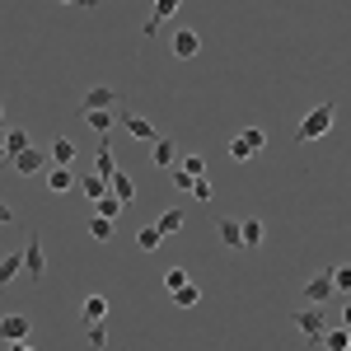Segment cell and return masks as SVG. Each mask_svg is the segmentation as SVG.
Returning a JSON list of instances; mask_svg holds the SVG:
<instances>
[{
    "mask_svg": "<svg viewBox=\"0 0 351 351\" xmlns=\"http://www.w3.org/2000/svg\"><path fill=\"white\" fill-rule=\"evenodd\" d=\"M295 324H300V332H304V347L309 351L324 347V328H328V309L324 304H309L304 314H295Z\"/></svg>",
    "mask_w": 351,
    "mask_h": 351,
    "instance_id": "6da1fadb",
    "label": "cell"
},
{
    "mask_svg": "<svg viewBox=\"0 0 351 351\" xmlns=\"http://www.w3.org/2000/svg\"><path fill=\"white\" fill-rule=\"evenodd\" d=\"M332 112H337V108H332V99L319 104V108L295 127V141H319V136H328V132H332Z\"/></svg>",
    "mask_w": 351,
    "mask_h": 351,
    "instance_id": "7a4b0ae2",
    "label": "cell"
},
{
    "mask_svg": "<svg viewBox=\"0 0 351 351\" xmlns=\"http://www.w3.org/2000/svg\"><path fill=\"white\" fill-rule=\"evenodd\" d=\"M263 145H267V132H263V127H243V132L230 141V160H234V164L253 160V155H258Z\"/></svg>",
    "mask_w": 351,
    "mask_h": 351,
    "instance_id": "3957f363",
    "label": "cell"
},
{
    "mask_svg": "<svg viewBox=\"0 0 351 351\" xmlns=\"http://www.w3.org/2000/svg\"><path fill=\"white\" fill-rule=\"evenodd\" d=\"M24 271H28V281H43V276H47V253H43V234H38V230L28 234V248H24Z\"/></svg>",
    "mask_w": 351,
    "mask_h": 351,
    "instance_id": "277c9868",
    "label": "cell"
},
{
    "mask_svg": "<svg viewBox=\"0 0 351 351\" xmlns=\"http://www.w3.org/2000/svg\"><path fill=\"white\" fill-rule=\"evenodd\" d=\"M47 164H52V160H47V150H38V145H24V150L10 160V169H14V173H24V178H33V173H43Z\"/></svg>",
    "mask_w": 351,
    "mask_h": 351,
    "instance_id": "5b68a950",
    "label": "cell"
},
{
    "mask_svg": "<svg viewBox=\"0 0 351 351\" xmlns=\"http://www.w3.org/2000/svg\"><path fill=\"white\" fill-rule=\"evenodd\" d=\"M169 52L178 56V61H192V56L202 52V33H197V28H173V38H169Z\"/></svg>",
    "mask_w": 351,
    "mask_h": 351,
    "instance_id": "8992f818",
    "label": "cell"
},
{
    "mask_svg": "<svg viewBox=\"0 0 351 351\" xmlns=\"http://www.w3.org/2000/svg\"><path fill=\"white\" fill-rule=\"evenodd\" d=\"M332 295H337L332 271H319V276H309V281H304V300H309V304H328Z\"/></svg>",
    "mask_w": 351,
    "mask_h": 351,
    "instance_id": "52a82bcc",
    "label": "cell"
},
{
    "mask_svg": "<svg viewBox=\"0 0 351 351\" xmlns=\"http://www.w3.org/2000/svg\"><path fill=\"white\" fill-rule=\"evenodd\" d=\"M117 122H122V127H127V132L136 136V141H145V145H150V141H155V127H150V122H145V117H141V112H132V108H122V104H117Z\"/></svg>",
    "mask_w": 351,
    "mask_h": 351,
    "instance_id": "ba28073f",
    "label": "cell"
},
{
    "mask_svg": "<svg viewBox=\"0 0 351 351\" xmlns=\"http://www.w3.org/2000/svg\"><path fill=\"white\" fill-rule=\"evenodd\" d=\"M178 5H183V0H155V14L145 19V28H141V38L150 43V38L160 33V24H164V19H173V14H178Z\"/></svg>",
    "mask_w": 351,
    "mask_h": 351,
    "instance_id": "9c48e42d",
    "label": "cell"
},
{
    "mask_svg": "<svg viewBox=\"0 0 351 351\" xmlns=\"http://www.w3.org/2000/svg\"><path fill=\"white\" fill-rule=\"evenodd\" d=\"M28 145V132L24 127H5V141H0V164H10L19 150Z\"/></svg>",
    "mask_w": 351,
    "mask_h": 351,
    "instance_id": "30bf717a",
    "label": "cell"
},
{
    "mask_svg": "<svg viewBox=\"0 0 351 351\" xmlns=\"http://www.w3.org/2000/svg\"><path fill=\"white\" fill-rule=\"evenodd\" d=\"M28 337V314H5L0 319V342H24Z\"/></svg>",
    "mask_w": 351,
    "mask_h": 351,
    "instance_id": "8fae6325",
    "label": "cell"
},
{
    "mask_svg": "<svg viewBox=\"0 0 351 351\" xmlns=\"http://www.w3.org/2000/svg\"><path fill=\"white\" fill-rule=\"evenodd\" d=\"M71 188H75L71 164H52V169H47V192H52V197H61V192H71Z\"/></svg>",
    "mask_w": 351,
    "mask_h": 351,
    "instance_id": "7c38bea8",
    "label": "cell"
},
{
    "mask_svg": "<svg viewBox=\"0 0 351 351\" xmlns=\"http://www.w3.org/2000/svg\"><path fill=\"white\" fill-rule=\"evenodd\" d=\"M80 122L89 127V132L108 136L112 132V108H80Z\"/></svg>",
    "mask_w": 351,
    "mask_h": 351,
    "instance_id": "4fadbf2b",
    "label": "cell"
},
{
    "mask_svg": "<svg viewBox=\"0 0 351 351\" xmlns=\"http://www.w3.org/2000/svg\"><path fill=\"white\" fill-rule=\"evenodd\" d=\"M183 220H188V216H183V206H164L160 220H155V230L169 239V234H178V230H183Z\"/></svg>",
    "mask_w": 351,
    "mask_h": 351,
    "instance_id": "5bb4252c",
    "label": "cell"
},
{
    "mask_svg": "<svg viewBox=\"0 0 351 351\" xmlns=\"http://www.w3.org/2000/svg\"><path fill=\"white\" fill-rule=\"evenodd\" d=\"M117 104H122V94H117V89H104V84H99V89H89V94H84V104H80V108H117Z\"/></svg>",
    "mask_w": 351,
    "mask_h": 351,
    "instance_id": "9a60e30c",
    "label": "cell"
},
{
    "mask_svg": "<svg viewBox=\"0 0 351 351\" xmlns=\"http://www.w3.org/2000/svg\"><path fill=\"white\" fill-rule=\"evenodd\" d=\"M19 271H24V253H5L0 258V291H10Z\"/></svg>",
    "mask_w": 351,
    "mask_h": 351,
    "instance_id": "2e32d148",
    "label": "cell"
},
{
    "mask_svg": "<svg viewBox=\"0 0 351 351\" xmlns=\"http://www.w3.org/2000/svg\"><path fill=\"white\" fill-rule=\"evenodd\" d=\"M108 192L117 197V202H132V197H136V183L122 173V169H112V173H108Z\"/></svg>",
    "mask_w": 351,
    "mask_h": 351,
    "instance_id": "e0dca14e",
    "label": "cell"
},
{
    "mask_svg": "<svg viewBox=\"0 0 351 351\" xmlns=\"http://www.w3.org/2000/svg\"><path fill=\"white\" fill-rule=\"evenodd\" d=\"M239 239H243V248H258V243H263V220L258 216L239 220Z\"/></svg>",
    "mask_w": 351,
    "mask_h": 351,
    "instance_id": "ac0fdd59",
    "label": "cell"
},
{
    "mask_svg": "<svg viewBox=\"0 0 351 351\" xmlns=\"http://www.w3.org/2000/svg\"><path fill=\"white\" fill-rule=\"evenodd\" d=\"M150 160L160 164V169L173 164V141H169V136H155V141H150Z\"/></svg>",
    "mask_w": 351,
    "mask_h": 351,
    "instance_id": "d6986e66",
    "label": "cell"
},
{
    "mask_svg": "<svg viewBox=\"0 0 351 351\" xmlns=\"http://www.w3.org/2000/svg\"><path fill=\"white\" fill-rule=\"evenodd\" d=\"M47 160H52V164H71V160H75V141L56 136V141H52V150H47Z\"/></svg>",
    "mask_w": 351,
    "mask_h": 351,
    "instance_id": "ffe728a7",
    "label": "cell"
},
{
    "mask_svg": "<svg viewBox=\"0 0 351 351\" xmlns=\"http://www.w3.org/2000/svg\"><path fill=\"white\" fill-rule=\"evenodd\" d=\"M80 314H84V324H94V319H104V314H108V300H104V295H84Z\"/></svg>",
    "mask_w": 351,
    "mask_h": 351,
    "instance_id": "44dd1931",
    "label": "cell"
},
{
    "mask_svg": "<svg viewBox=\"0 0 351 351\" xmlns=\"http://www.w3.org/2000/svg\"><path fill=\"white\" fill-rule=\"evenodd\" d=\"M136 243H141V253H155V248L164 243V234L155 230V225H141V230H136Z\"/></svg>",
    "mask_w": 351,
    "mask_h": 351,
    "instance_id": "7402d4cb",
    "label": "cell"
},
{
    "mask_svg": "<svg viewBox=\"0 0 351 351\" xmlns=\"http://www.w3.org/2000/svg\"><path fill=\"white\" fill-rule=\"evenodd\" d=\"M80 192L94 202V197H104V192H108V178H104V173H84V178H80Z\"/></svg>",
    "mask_w": 351,
    "mask_h": 351,
    "instance_id": "603a6c76",
    "label": "cell"
},
{
    "mask_svg": "<svg viewBox=\"0 0 351 351\" xmlns=\"http://www.w3.org/2000/svg\"><path fill=\"white\" fill-rule=\"evenodd\" d=\"M216 234H220V243H225V248H243V239H239V220H220Z\"/></svg>",
    "mask_w": 351,
    "mask_h": 351,
    "instance_id": "cb8c5ba5",
    "label": "cell"
},
{
    "mask_svg": "<svg viewBox=\"0 0 351 351\" xmlns=\"http://www.w3.org/2000/svg\"><path fill=\"white\" fill-rule=\"evenodd\" d=\"M112 169H117V160H112V145H108V136H104V145H99V155H94V173L108 178Z\"/></svg>",
    "mask_w": 351,
    "mask_h": 351,
    "instance_id": "d4e9b609",
    "label": "cell"
},
{
    "mask_svg": "<svg viewBox=\"0 0 351 351\" xmlns=\"http://www.w3.org/2000/svg\"><path fill=\"white\" fill-rule=\"evenodd\" d=\"M84 337H89V347H94V351H104V347H108V328H104V319L84 324Z\"/></svg>",
    "mask_w": 351,
    "mask_h": 351,
    "instance_id": "484cf974",
    "label": "cell"
},
{
    "mask_svg": "<svg viewBox=\"0 0 351 351\" xmlns=\"http://www.w3.org/2000/svg\"><path fill=\"white\" fill-rule=\"evenodd\" d=\"M94 206H99V216L117 220V216H122V206H127V202H117V197H112V192H104V197H94Z\"/></svg>",
    "mask_w": 351,
    "mask_h": 351,
    "instance_id": "4316f807",
    "label": "cell"
},
{
    "mask_svg": "<svg viewBox=\"0 0 351 351\" xmlns=\"http://www.w3.org/2000/svg\"><path fill=\"white\" fill-rule=\"evenodd\" d=\"M173 300H178V304H183V309H192V304H197V300H202V286H197V281H183V286H178V291H173Z\"/></svg>",
    "mask_w": 351,
    "mask_h": 351,
    "instance_id": "83f0119b",
    "label": "cell"
},
{
    "mask_svg": "<svg viewBox=\"0 0 351 351\" xmlns=\"http://www.w3.org/2000/svg\"><path fill=\"white\" fill-rule=\"evenodd\" d=\"M89 239L108 243V239H112V220H108V216H94V220H89Z\"/></svg>",
    "mask_w": 351,
    "mask_h": 351,
    "instance_id": "f1b7e54d",
    "label": "cell"
},
{
    "mask_svg": "<svg viewBox=\"0 0 351 351\" xmlns=\"http://www.w3.org/2000/svg\"><path fill=\"white\" fill-rule=\"evenodd\" d=\"M183 281H192V271H188V267H169V271H164V291H169V295H173Z\"/></svg>",
    "mask_w": 351,
    "mask_h": 351,
    "instance_id": "f546056e",
    "label": "cell"
},
{
    "mask_svg": "<svg viewBox=\"0 0 351 351\" xmlns=\"http://www.w3.org/2000/svg\"><path fill=\"white\" fill-rule=\"evenodd\" d=\"M192 197H197V202H211V197H216V188H211V183H206V173H202V178H192Z\"/></svg>",
    "mask_w": 351,
    "mask_h": 351,
    "instance_id": "4dcf8cb0",
    "label": "cell"
},
{
    "mask_svg": "<svg viewBox=\"0 0 351 351\" xmlns=\"http://www.w3.org/2000/svg\"><path fill=\"white\" fill-rule=\"evenodd\" d=\"M324 332H328V328H324ZM347 342H351L347 324H342V328H332V332H328V347H332V351H347Z\"/></svg>",
    "mask_w": 351,
    "mask_h": 351,
    "instance_id": "1f68e13d",
    "label": "cell"
},
{
    "mask_svg": "<svg viewBox=\"0 0 351 351\" xmlns=\"http://www.w3.org/2000/svg\"><path fill=\"white\" fill-rule=\"evenodd\" d=\"M169 178H173V188H178V192H188V188H192V173L183 169V164H178V169L169 164Z\"/></svg>",
    "mask_w": 351,
    "mask_h": 351,
    "instance_id": "d6a6232c",
    "label": "cell"
},
{
    "mask_svg": "<svg viewBox=\"0 0 351 351\" xmlns=\"http://www.w3.org/2000/svg\"><path fill=\"white\" fill-rule=\"evenodd\" d=\"M183 169H188L192 178H202V173H206V155H188V160H183Z\"/></svg>",
    "mask_w": 351,
    "mask_h": 351,
    "instance_id": "836d02e7",
    "label": "cell"
},
{
    "mask_svg": "<svg viewBox=\"0 0 351 351\" xmlns=\"http://www.w3.org/2000/svg\"><path fill=\"white\" fill-rule=\"evenodd\" d=\"M332 286L337 291H351V267H332Z\"/></svg>",
    "mask_w": 351,
    "mask_h": 351,
    "instance_id": "e575fe53",
    "label": "cell"
},
{
    "mask_svg": "<svg viewBox=\"0 0 351 351\" xmlns=\"http://www.w3.org/2000/svg\"><path fill=\"white\" fill-rule=\"evenodd\" d=\"M0 225H14V206H10L5 197H0Z\"/></svg>",
    "mask_w": 351,
    "mask_h": 351,
    "instance_id": "d590c367",
    "label": "cell"
},
{
    "mask_svg": "<svg viewBox=\"0 0 351 351\" xmlns=\"http://www.w3.org/2000/svg\"><path fill=\"white\" fill-rule=\"evenodd\" d=\"M61 5H80V10H94L99 0H61Z\"/></svg>",
    "mask_w": 351,
    "mask_h": 351,
    "instance_id": "8d00e7d4",
    "label": "cell"
},
{
    "mask_svg": "<svg viewBox=\"0 0 351 351\" xmlns=\"http://www.w3.org/2000/svg\"><path fill=\"white\" fill-rule=\"evenodd\" d=\"M0 112H5V104H0Z\"/></svg>",
    "mask_w": 351,
    "mask_h": 351,
    "instance_id": "74e56055",
    "label": "cell"
}]
</instances>
